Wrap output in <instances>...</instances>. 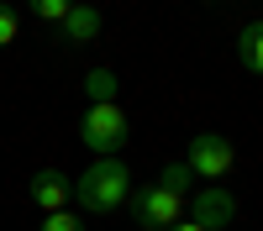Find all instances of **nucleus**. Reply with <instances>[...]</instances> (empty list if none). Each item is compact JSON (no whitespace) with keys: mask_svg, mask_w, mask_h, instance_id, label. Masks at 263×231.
Returning <instances> with one entry per match:
<instances>
[{"mask_svg":"<svg viewBox=\"0 0 263 231\" xmlns=\"http://www.w3.org/2000/svg\"><path fill=\"white\" fill-rule=\"evenodd\" d=\"M190 221L200 226V231H221L237 221V195L221 184H205V189H195V200H190Z\"/></svg>","mask_w":263,"mask_h":231,"instance_id":"obj_5","label":"nucleus"},{"mask_svg":"<svg viewBox=\"0 0 263 231\" xmlns=\"http://www.w3.org/2000/svg\"><path fill=\"white\" fill-rule=\"evenodd\" d=\"M16 32H21V16L6 6V0H0V48H11V42H16Z\"/></svg>","mask_w":263,"mask_h":231,"instance_id":"obj_13","label":"nucleus"},{"mask_svg":"<svg viewBox=\"0 0 263 231\" xmlns=\"http://www.w3.org/2000/svg\"><path fill=\"white\" fill-rule=\"evenodd\" d=\"M190 179H195V174H190V168H184V163H168V168H163V174H158V184L168 189V195H179V200L190 195Z\"/></svg>","mask_w":263,"mask_h":231,"instance_id":"obj_10","label":"nucleus"},{"mask_svg":"<svg viewBox=\"0 0 263 231\" xmlns=\"http://www.w3.org/2000/svg\"><path fill=\"white\" fill-rule=\"evenodd\" d=\"M126 195H132V174H126L121 158H95L74 179V200L90 210V216H111L116 205H126Z\"/></svg>","mask_w":263,"mask_h":231,"instance_id":"obj_1","label":"nucleus"},{"mask_svg":"<svg viewBox=\"0 0 263 231\" xmlns=\"http://www.w3.org/2000/svg\"><path fill=\"white\" fill-rule=\"evenodd\" d=\"M84 90H90V105H111V100H116V74H111V69H90Z\"/></svg>","mask_w":263,"mask_h":231,"instance_id":"obj_9","label":"nucleus"},{"mask_svg":"<svg viewBox=\"0 0 263 231\" xmlns=\"http://www.w3.org/2000/svg\"><path fill=\"white\" fill-rule=\"evenodd\" d=\"M58 27H63V37H69V42H79V48H84V42H95V37H100V11H95V6H79V0H74L69 16H63Z\"/></svg>","mask_w":263,"mask_h":231,"instance_id":"obj_7","label":"nucleus"},{"mask_svg":"<svg viewBox=\"0 0 263 231\" xmlns=\"http://www.w3.org/2000/svg\"><path fill=\"white\" fill-rule=\"evenodd\" d=\"M168 231H200V226H195V221H179V226H168Z\"/></svg>","mask_w":263,"mask_h":231,"instance_id":"obj_14","label":"nucleus"},{"mask_svg":"<svg viewBox=\"0 0 263 231\" xmlns=\"http://www.w3.org/2000/svg\"><path fill=\"white\" fill-rule=\"evenodd\" d=\"M27 200L37 205V210H69V200H74V179H63L58 168H37L32 174V184H27Z\"/></svg>","mask_w":263,"mask_h":231,"instance_id":"obj_6","label":"nucleus"},{"mask_svg":"<svg viewBox=\"0 0 263 231\" xmlns=\"http://www.w3.org/2000/svg\"><path fill=\"white\" fill-rule=\"evenodd\" d=\"M126 205H132V221L147 226V231H168V226H179V221H184V200H179V195H168L163 184H132Z\"/></svg>","mask_w":263,"mask_h":231,"instance_id":"obj_3","label":"nucleus"},{"mask_svg":"<svg viewBox=\"0 0 263 231\" xmlns=\"http://www.w3.org/2000/svg\"><path fill=\"white\" fill-rule=\"evenodd\" d=\"M205 6H216V0H205Z\"/></svg>","mask_w":263,"mask_h":231,"instance_id":"obj_15","label":"nucleus"},{"mask_svg":"<svg viewBox=\"0 0 263 231\" xmlns=\"http://www.w3.org/2000/svg\"><path fill=\"white\" fill-rule=\"evenodd\" d=\"M69 6H74V0H27V11H32V16H42V21H53V27L69 16Z\"/></svg>","mask_w":263,"mask_h":231,"instance_id":"obj_11","label":"nucleus"},{"mask_svg":"<svg viewBox=\"0 0 263 231\" xmlns=\"http://www.w3.org/2000/svg\"><path fill=\"white\" fill-rule=\"evenodd\" d=\"M237 58H242L248 74L263 69V27H258V21H242V32H237Z\"/></svg>","mask_w":263,"mask_h":231,"instance_id":"obj_8","label":"nucleus"},{"mask_svg":"<svg viewBox=\"0 0 263 231\" xmlns=\"http://www.w3.org/2000/svg\"><path fill=\"white\" fill-rule=\"evenodd\" d=\"M126 137H132V121H126V111L111 100V105H90L84 111V121H79V142L90 147L95 158H116L121 147H126Z\"/></svg>","mask_w":263,"mask_h":231,"instance_id":"obj_2","label":"nucleus"},{"mask_svg":"<svg viewBox=\"0 0 263 231\" xmlns=\"http://www.w3.org/2000/svg\"><path fill=\"white\" fill-rule=\"evenodd\" d=\"M37 231H84V221L74 216V210H53V216H48V221H42Z\"/></svg>","mask_w":263,"mask_h":231,"instance_id":"obj_12","label":"nucleus"},{"mask_svg":"<svg viewBox=\"0 0 263 231\" xmlns=\"http://www.w3.org/2000/svg\"><path fill=\"white\" fill-rule=\"evenodd\" d=\"M232 163H237V147L221 132H200V137L190 142V158H184V168H190L195 179H227Z\"/></svg>","mask_w":263,"mask_h":231,"instance_id":"obj_4","label":"nucleus"}]
</instances>
